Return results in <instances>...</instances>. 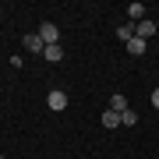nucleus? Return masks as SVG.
Instances as JSON below:
<instances>
[{"label": "nucleus", "instance_id": "f257e3e1", "mask_svg": "<svg viewBox=\"0 0 159 159\" xmlns=\"http://www.w3.org/2000/svg\"><path fill=\"white\" fill-rule=\"evenodd\" d=\"M39 39H43L46 46H57V43H60V29H57L53 21H43V25H39Z\"/></svg>", "mask_w": 159, "mask_h": 159}, {"label": "nucleus", "instance_id": "f03ea898", "mask_svg": "<svg viewBox=\"0 0 159 159\" xmlns=\"http://www.w3.org/2000/svg\"><path fill=\"white\" fill-rule=\"evenodd\" d=\"M46 106H50V110H53V113H60V110H64V106H67V96H64V92H60V89H53V92H50V96H46Z\"/></svg>", "mask_w": 159, "mask_h": 159}, {"label": "nucleus", "instance_id": "7ed1b4c3", "mask_svg": "<svg viewBox=\"0 0 159 159\" xmlns=\"http://www.w3.org/2000/svg\"><path fill=\"white\" fill-rule=\"evenodd\" d=\"M25 50H29V53H43L46 50V43L39 39V32H29V35H25Z\"/></svg>", "mask_w": 159, "mask_h": 159}, {"label": "nucleus", "instance_id": "20e7f679", "mask_svg": "<svg viewBox=\"0 0 159 159\" xmlns=\"http://www.w3.org/2000/svg\"><path fill=\"white\" fill-rule=\"evenodd\" d=\"M134 35H138V39H148V35H156V21H148V18H145V21H138V25H134Z\"/></svg>", "mask_w": 159, "mask_h": 159}, {"label": "nucleus", "instance_id": "39448f33", "mask_svg": "<svg viewBox=\"0 0 159 159\" xmlns=\"http://www.w3.org/2000/svg\"><path fill=\"white\" fill-rule=\"evenodd\" d=\"M145 11H148L145 4H131V7H127V18H131V21L138 25V21H145Z\"/></svg>", "mask_w": 159, "mask_h": 159}, {"label": "nucleus", "instance_id": "423d86ee", "mask_svg": "<svg viewBox=\"0 0 159 159\" xmlns=\"http://www.w3.org/2000/svg\"><path fill=\"white\" fill-rule=\"evenodd\" d=\"M43 57L50 60V64H57V60H64V46H60V43H57V46H46V50H43Z\"/></svg>", "mask_w": 159, "mask_h": 159}, {"label": "nucleus", "instance_id": "0eeeda50", "mask_svg": "<svg viewBox=\"0 0 159 159\" xmlns=\"http://www.w3.org/2000/svg\"><path fill=\"white\" fill-rule=\"evenodd\" d=\"M102 127H120V113L117 110H102Z\"/></svg>", "mask_w": 159, "mask_h": 159}, {"label": "nucleus", "instance_id": "6e6552de", "mask_svg": "<svg viewBox=\"0 0 159 159\" xmlns=\"http://www.w3.org/2000/svg\"><path fill=\"white\" fill-rule=\"evenodd\" d=\"M106 110H117V113H124V110H127V99L120 96V92H113V96H110V106H106Z\"/></svg>", "mask_w": 159, "mask_h": 159}, {"label": "nucleus", "instance_id": "1a4fd4ad", "mask_svg": "<svg viewBox=\"0 0 159 159\" xmlns=\"http://www.w3.org/2000/svg\"><path fill=\"white\" fill-rule=\"evenodd\" d=\"M127 53H131V57H142V53H145V39H138V35H134V39L127 43Z\"/></svg>", "mask_w": 159, "mask_h": 159}, {"label": "nucleus", "instance_id": "9d476101", "mask_svg": "<svg viewBox=\"0 0 159 159\" xmlns=\"http://www.w3.org/2000/svg\"><path fill=\"white\" fill-rule=\"evenodd\" d=\"M117 35H120L124 43H131V39H134V25H120V29H117Z\"/></svg>", "mask_w": 159, "mask_h": 159}, {"label": "nucleus", "instance_id": "9b49d317", "mask_svg": "<svg viewBox=\"0 0 159 159\" xmlns=\"http://www.w3.org/2000/svg\"><path fill=\"white\" fill-rule=\"evenodd\" d=\"M120 124H127V127H131V124H138V113H134V110L127 106L124 113H120Z\"/></svg>", "mask_w": 159, "mask_h": 159}, {"label": "nucleus", "instance_id": "f8f14e48", "mask_svg": "<svg viewBox=\"0 0 159 159\" xmlns=\"http://www.w3.org/2000/svg\"><path fill=\"white\" fill-rule=\"evenodd\" d=\"M152 106H156V110H159V89H156V92H152Z\"/></svg>", "mask_w": 159, "mask_h": 159}, {"label": "nucleus", "instance_id": "ddd939ff", "mask_svg": "<svg viewBox=\"0 0 159 159\" xmlns=\"http://www.w3.org/2000/svg\"><path fill=\"white\" fill-rule=\"evenodd\" d=\"M0 159H4V156H0Z\"/></svg>", "mask_w": 159, "mask_h": 159}]
</instances>
